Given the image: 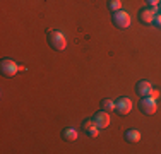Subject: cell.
<instances>
[{"instance_id":"obj_1","label":"cell","mask_w":161,"mask_h":154,"mask_svg":"<svg viewBox=\"0 0 161 154\" xmlns=\"http://www.w3.org/2000/svg\"><path fill=\"white\" fill-rule=\"evenodd\" d=\"M48 43L53 50L62 52V50L67 48V38H65V34L62 33V31L52 29V31H48Z\"/></svg>"},{"instance_id":"obj_2","label":"cell","mask_w":161,"mask_h":154,"mask_svg":"<svg viewBox=\"0 0 161 154\" xmlns=\"http://www.w3.org/2000/svg\"><path fill=\"white\" fill-rule=\"evenodd\" d=\"M0 70H2V74L5 77H14L17 72L24 70V67L17 65L16 62L10 60V58H5V60H2V63H0Z\"/></svg>"},{"instance_id":"obj_3","label":"cell","mask_w":161,"mask_h":154,"mask_svg":"<svg viewBox=\"0 0 161 154\" xmlns=\"http://www.w3.org/2000/svg\"><path fill=\"white\" fill-rule=\"evenodd\" d=\"M139 108L146 115H154L156 110H158V99L151 98V96H144L139 101Z\"/></svg>"},{"instance_id":"obj_4","label":"cell","mask_w":161,"mask_h":154,"mask_svg":"<svg viewBox=\"0 0 161 154\" xmlns=\"http://www.w3.org/2000/svg\"><path fill=\"white\" fill-rule=\"evenodd\" d=\"M112 21H113V24L117 26V28H120V29H125V28H129L130 26V14L129 12H125V10H117V12H113L112 15Z\"/></svg>"},{"instance_id":"obj_5","label":"cell","mask_w":161,"mask_h":154,"mask_svg":"<svg viewBox=\"0 0 161 154\" xmlns=\"http://www.w3.org/2000/svg\"><path fill=\"white\" fill-rule=\"evenodd\" d=\"M156 14H158V9H156V7H146V9H142L139 12V19H141L142 24H153Z\"/></svg>"},{"instance_id":"obj_6","label":"cell","mask_w":161,"mask_h":154,"mask_svg":"<svg viewBox=\"0 0 161 154\" xmlns=\"http://www.w3.org/2000/svg\"><path fill=\"white\" fill-rule=\"evenodd\" d=\"M132 110V101L129 98H120L115 101V111L118 115H129Z\"/></svg>"},{"instance_id":"obj_7","label":"cell","mask_w":161,"mask_h":154,"mask_svg":"<svg viewBox=\"0 0 161 154\" xmlns=\"http://www.w3.org/2000/svg\"><path fill=\"white\" fill-rule=\"evenodd\" d=\"M94 122H96V125L99 127V129H106V127L110 125V115H108V111H98L96 115H94Z\"/></svg>"},{"instance_id":"obj_8","label":"cell","mask_w":161,"mask_h":154,"mask_svg":"<svg viewBox=\"0 0 161 154\" xmlns=\"http://www.w3.org/2000/svg\"><path fill=\"white\" fill-rule=\"evenodd\" d=\"M153 89V84L149 82V80H139L137 82V86H136V91H137V94L139 96H149V92H151Z\"/></svg>"},{"instance_id":"obj_9","label":"cell","mask_w":161,"mask_h":154,"mask_svg":"<svg viewBox=\"0 0 161 154\" xmlns=\"http://www.w3.org/2000/svg\"><path fill=\"white\" fill-rule=\"evenodd\" d=\"M124 137H125V140L127 142H132V144H136V142H139L141 140V132L137 129H129L127 132L124 134Z\"/></svg>"},{"instance_id":"obj_10","label":"cell","mask_w":161,"mask_h":154,"mask_svg":"<svg viewBox=\"0 0 161 154\" xmlns=\"http://www.w3.org/2000/svg\"><path fill=\"white\" fill-rule=\"evenodd\" d=\"M62 137L65 139V140H75V139L79 137L77 130L74 129V127H67V129L62 130Z\"/></svg>"},{"instance_id":"obj_11","label":"cell","mask_w":161,"mask_h":154,"mask_svg":"<svg viewBox=\"0 0 161 154\" xmlns=\"http://www.w3.org/2000/svg\"><path fill=\"white\" fill-rule=\"evenodd\" d=\"M101 110L115 111V101H112V99H103V101H101Z\"/></svg>"},{"instance_id":"obj_12","label":"cell","mask_w":161,"mask_h":154,"mask_svg":"<svg viewBox=\"0 0 161 154\" xmlns=\"http://www.w3.org/2000/svg\"><path fill=\"white\" fill-rule=\"evenodd\" d=\"M108 7H110V10H112V12H117V10L122 9V0H110Z\"/></svg>"},{"instance_id":"obj_13","label":"cell","mask_w":161,"mask_h":154,"mask_svg":"<svg viewBox=\"0 0 161 154\" xmlns=\"http://www.w3.org/2000/svg\"><path fill=\"white\" fill-rule=\"evenodd\" d=\"M99 130H101V129H99V127L98 125H94V127H91V129L89 130H87V135H89V137H98V134H99Z\"/></svg>"},{"instance_id":"obj_14","label":"cell","mask_w":161,"mask_h":154,"mask_svg":"<svg viewBox=\"0 0 161 154\" xmlns=\"http://www.w3.org/2000/svg\"><path fill=\"white\" fill-rule=\"evenodd\" d=\"M94 125H96V122H94V118H89V120H86V122H84V125H82L84 132H87V130H89L91 127H94Z\"/></svg>"},{"instance_id":"obj_15","label":"cell","mask_w":161,"mask_h":154,"mask_svg":"<svg viewBox=\"0 0 161 154\" xmlns=\"http://www.w3.org/2000/svg\"><path fill=\"white\" fill-rule=\"evenodd\" d=\"M153 24H154L156 28H161V14H159V12L156 14V17H154V22H153Z\"/></svg>"},{"instance_id":"obj_16","label":"cell","mask_w":161,"mask_h":154,"mask_svg":"<svg viewBox=\"0 0 161 154\" xmlns=\"http://www.w3.org/2000/svg\"><path fill=\"white\" fill-rule=\"evenodd\" d=\"M159 94H161V92L158 89H151V92H149V96H151V98H154V99H158Z\"/></svg>"},{"instance_id":"obj_17","label":"cell","mask_w":161,"mask_h":154,"mask_svg":"<svg viewBox=\"0 0 161 154\" xmlns=\"http://www.w3.org/2000/svg\"><path fill=\"white\" fill-rule=\"evenodd\" d=\"M146 2L149 3V7H158L161 3V0H146Z\"/></svg>"}]
</instances>
